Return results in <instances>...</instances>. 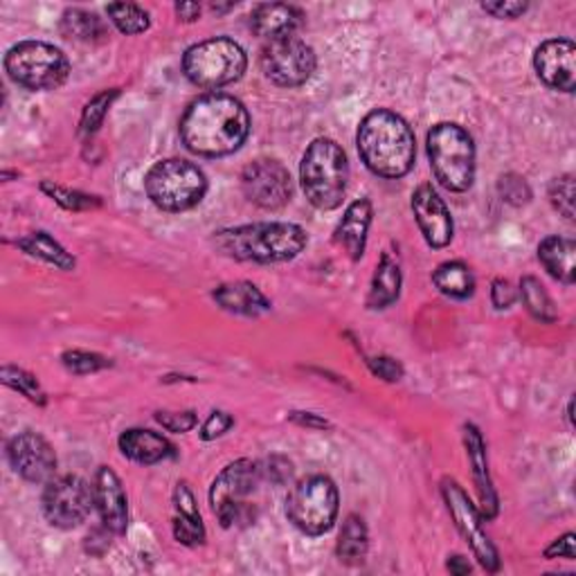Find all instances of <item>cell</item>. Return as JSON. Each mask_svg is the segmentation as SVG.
I'll return each instance as SVG.
<instances>
[{
	"label": "cell",
	"mask_w": 576,
	"mask_h": 576,
	"mask_svg": "<svg viewBox=\"0 0 576 576\" xmlns=\"http://www.w3.org/2000/svg\"><path fill=\"white\" fill-rule=\"evenodd\" d=\"M432 284L439 289V293L453 300H469L475 293V275L471 266L460 260L439 264L432 273Z\"/></svg>",
	"instance_id": "83f0119b"
},
{
	"label": "cell",
	"mask_w": 576,
	"mask_h": 576,
	"mask_svg": "<svg viewBox=\"0 0 576 576\" xmlns=\"http://www.w3.org/2000/svg\"><path fill=\"white\" fill-rule=\"evenodd\" d=\"M117 446L126 460L143 467H151L176 455V448L167 437L147 428L124 430L117 439Z\"/></svg>",
	"instance_id": "44dd1931"
},
{
	"label": "cell",
	"mask_w": 576,
	"mask_h": 576,
	"mask_svg": "<svg viewBox=\"0 0 576 576\" xmlns=\"http://www.w3.org/2000/svg\"><path fill=\"white\" fill-rule=\"evenodd\" d=\"M232 426H234V417H232V415H228V412H223V410H214V412L206 419V423L201 426V439H203V441H212V439L226 434Z\"/></svg>",
	"instance_id": "b9f144b4"
},
{
	"label": "cell",
	"mask_w": 576,
	"mask_h": 576,
	"mask_svg": "<svg viewBox=\"0 0 576 576\" xmlns=\"http://www.w3.org/2000/svg\"><path fill=\"white\" fill-rule=\"evenodd\" d=\"M538 80L561 93H574L576 86V45L569 39H547L534 52Z\"/></svg>",
	"instance_id": "e0dca14e"
},
{
	"label": "cell",
	"mask_w": 576,
	"mask_h": 576,
	"mask_svg": "<svg viewBox=\"0 0 576 576\" xmlns=\"http://www.w3.org/2000/svg\"><path fill=\"white\" fill-rule=\"evenodd\" d=\"M106 14H108L111 23L126 36L143 34L151 28L149 12L136 3H111V6H106Z\"/></svg>",
	"instance_id": "d6a6232c"
},
{
	"label": "cell",
	"mask_w": 576,
	"mask_h": 576,
	"mask_svg": "<svg viewBox=\"0 0 576 576\" xmlns=\"http://www.w3.org/2000/svg\"><path fill=\"white\" fill-rule=\"evenodd\" d=\"M300 182L313 208L323 212L336 210L349 182V160L343 147L332 138H315L302 156Z\"/></svg>",
	"instance_id": "277c9868"
},
{
	"label": "cell",
	"mask_w": 576,
	"mask_h": 576,
	"mask_svg": "<svg viewBox=\"0 0 576 576\" xmlns=\"http://www.w3.org/2000/svg\"><path fill=\"white\" fill-rule=\"evenodd\" d=\"M367 549H369V534L365 521L356 514L347 516L336 543L338 561L345 565H360L367 556Z\"/></svg>",
	"instance_id": "f546056e"
},
{
	"label": "cell",
	"mask_w": 576,
	"mask_h": 576,
	"mask_svg": "<svg viewBox=\"0 0 576 576\" xmlns=\"http://www.w3.org/2000/svg\"><path fill=\"white\" fill-rule=\"evenodd\" d=\"M6 71L25 91H54L71 77V59L45 41H21L6 54Z\"/></svg>",
	"instance_id": "ba28073f"
},
{
	"label": "cell",
	"mask_w": 576,
	"mask_h": 576,
	"mask_svg": "<svg viewBox=\"0 0 576 576\" xmlns=\"http://www.w3.org/2000/svg\"><path fill=\"white\" fill-rule=\"evenodd\" d=\"M176 17L185 23H195L201 19V12L203 8L199 3H191V0H185V3H176Z\"/></svg>",
	"instance_id": "bcb514c9"
},
{
	"label": "cell",
	"mask_w": 576,
	"mask_h": 576,
	"mask_svg": "<svg viewBox=\"0 0 576 576\" xmlns=\"http://www.w3.org/2000/svg\"><path fill=\"white\" fill-rule=\"evenodd\" d=\"M401 286H404V275H401L399 262L392 258L390 252H383L376 264L371 284H369L367 308L383 311V308L392 306L401 295Z\"/></svg>",
	"instance_id": "d4e9b609"
},
{
	"label": "cell",
	"mask_w": 576,
	"mask_h": 576,
	"mask_svg": "<svg viewBox=\"0 0 576 576\" xmlns=\"http://www.w3.org/2000/svg\"><path fill=\"white\" fill-rule=\"evenodd\" d=\"M545 558H567V561H574L576 558V536L572 532H567L565 536L556 538L545 549Z\"/></svg>",
	"instance_id": "ee69618b"
},
{
	"label": "cell",
	"mask_w": 576,
	"mask_h": 576,
	"mask_svg": "<svg viewBox=\"0 0 576 576\" xmlns=\"http://www.w3.org/2000/svg\"><path fill=\"white\" fill-rule=\"evenodd\" d=\"M341 511V493L332 478L308 475L286 498L289 521L306 536H323L334 530Z\"/></svg>",
	"instance_id": "9c48e42d"
},
{
	"label": "cell",
	"mask_w": 576,
	"mask_h": 576,
	"mask_svg": "<svg viewBox=\"0 0 576 576\" xmlns=\"http://www.w3.org/2000/svg\"><path fill=\"white\" fill-rule=\"evenodd\" d=\"M262 73L269 82H273L280 88H297L304 86L317 66V59L313 48L297 39H280L264 45L260 56Z\"/></svg>",
	"instance_id": "8fae6325"
},
{
	"label": "cell",
	"mask_w": 576,
	"mask_h": 576,
	"mask_svg": "<svg viewBox=\"0 0 576 576\" xmlns=\"http://www.w3.org/2000/svg\"><path fill=\"white\" fill-rule=\"evenodd\" d=\"M412 212L417 219V226L426 239V243L434 250L446 248L453 241V217L439 191L430 182H421L412 191Z\"/></svg>",
	"instance_id": "2e32d148"
},
{
	"label": "cell",
	"mask_w": 576,
	"mask_h": 576,
	"mask_svg": "<svg viewBox=\"0 0 576 576\" xmlns=\"http://www.w3.org/2000/svg\"><path fill=\"white\" fill-rule=\"evenodd\" d=\"M95 509L104 530L111 534H124L129 530V500H126L122 480L108 467H100L93 480Z\"/></svg>",
	"instance_id": "ac0fdd59"
},
{
	"label": "cell",
	"mask_w": 576,
	"mask_h": 576,
	"mask_svg": "<svg viewBox=\"0 0 576 576\" xmlns=\"http://www.w3.org/2000/svg\"><path fill=\"white\" fill-rule=\"evenodd\" d=\"M430 169L448 191H467L475 180V145L464 126L439 122L428 132Z\"/></svg>",
	"instance_id": "5b68a950"
},
{
	"label": "cell",
	"mask_w": 576,
	"mask_h": 576,
	"mask_svg": "<svg viewBox=\"0 0 576 576\" xmlns=\"http://www.w3.org/2000/svg\"><path fill=\"white\" fill-rule=\"evenodd\" d=\"M61 363L69 371L77 374V376H86V374H95L102 371L106 367H113V360L95 354V352H86V349H69L61 354Z\"/></svg>",
	"instance_id": "d590c367"
},
{
	"label": "cell",
	"mask_w": 576,
	"mask_h": 576,
	"mask_svg": "<svg viewBox=\"0 0 576 576\" xmlns=\"http://www.w3.org/2000/svg\"><path fill=\"white\" fill-rule=\"evenodd\" d=\"M521 300L525 304V308L530 311V315L543 325H552L558 320V311L554 306V300L549 297V293L545 291V286L541 284V280L527 275L521 280Z\"/></svg>",
	"instance_id": "4dcf8cb0"
},
{
	"label": "cell",
	"mask_w": 576,
	"mask_h": 576,
	"mask_svg": "<svg viewBox=\"0 0 576 576\" xmlns=\"http://www.w3.org/2000/svg\"><path fill=\"white\" fill-rule=\"evenodd\" d=\"M119 97V88H108V91H100L95 97H91L82 111L80 117V136L82 138H93L113 106V102Z\"/></svg>",
	"instance_id": "836d02e7"
},
{
	"label": "cell",
	"mask_w": 576,
	"mask_h": 576,
	"mask_svg": "<svg viewBox=\"0 0 576 576\" xmlns=\"http://www.w3.org/2000/svg\"><path fill=\"white\" fill-rule=\"evenodd\" d=\"M371 217H374L371 201L358 199L347 208L345 217L334 230V243L349 254L352 262H360V258L365 254Z\"/></svg>",
	"instance_id": "7402d4cb"
},
{
	"label": "cell",
	"mask_w": 576,
	"mask_h": 576,
	"mask_svg": "<svg viewBox=\"0 0 576 576\" xmlns=\"http://www.w3.org/2000/svg\"><path fill=\"white\" fill-rule=\"evenodd\" d=\"M248 69L245 50L228 39L214 36L187 48L182 54V73L185 77L206 91H219L230 86L243 77Z\"/></svg>",
	"instance_id": "52a82bcc"
},
{
	"label": "cell",
	"mask_w": 576,
	"mask_h": 576,
	"mask_svg": "<svg viewBox=\"0 0 576 576\" xmlns=\"http://www.w3.org/2000/svg\"><path fill=\"white\" fill-rule=\"evenodd\" d=\"M304 12L297 6L289 3H262L254 6L250 14V28L264 41H280L295 36V32L304 25Z\"/></svg>",
	"instance_id": "ffe728a7"
},
{
	"label": "cell",
	"mask_w": 576,
	"mask_h": 576,
	"mask_svg": "<svg viewBox=\"0 0 576 576\" xmlns=\"http://www.w3.org/2000/svg\"><path fill=\"white\" fill-rule=\"evenodd\" d=\"M250 126L252 119L243 102L226 93H208L182 113L180 140L191 154L223 158L243 147Z\"/></svg>",
	"instance_id": "6da1fadb"
},
{
	"label": "cell",
	"mask_w": 576,
	"mask_h": 576,
	"mask_svg": "<svg viewBox=\"0 0 576 576\" xmlns=\"http://www.w3.org/2000/svg\"><path fill=\"white\" fill-rule=\"evenodd\" d=\"M576 243L567 237H545L538 245V260L545 271L561 284L572 286L576 280Z\"/></svg>",
	"instance_id": "484cf974"
},
{
	"label": "cell",
	"mask_w": 576,
	"mask_h": 576,
	"mask_svg": "<svg viewBox=\"0 0 576 576\" xmlns=\"http://www.w3.org/2000/svg\"><path fill=\"white\" fill-rule=\"evenodd\" d=\"M243 197L262 210H282L293 197V180L280 160L260 158L241 171Z\"/></svg>",
	"instance_id": "5bb4252c"
},
{
	"label": "cell",
	"mask_w": 576,
	"mask_h": 576,
	"mask_svg": "<svg viewBox=\"0 0 576 576\" xmlns=\"http://www.w3.org/2000/svg\"><path fill=\"white\" fill-rule=\"evenodd\" d=\"M0 378H3V383L10 390L23 395L28 401H32L41 408L48 404V395L41 388V383L34 374H30L17 365H6L3 369H0Z\"/></svg>",
	"instance_id": "e575fe53"
},
{
	"label": "cell",
	"mask_w": 576,
	"mask_h": 576,
	"mask_svg": "<svg viewBox=\"0 0 576 576\" xmlns=\"http://www.w3.org/2000/svg\"><path fill=\"white\" fill-rule=\"evenodd\" d=\"M480 8L493 19H506V21L521 19L530 10L527 3H516V0H495V3H482Z\"/></svg>",
	"instance_id": "60d3db41"
},
{
	"label": "cell",
	"mask_w": 576,
	"mask_h": 576,
	"mask_svg": "<svg viewBox=\"0 0 576 576\" xmlns=\"http://www.w3.org/2000/svg\"><path fill=\"white\" fill-rule=\"evenodd\" d=\"M212 300L228 313L243 317H260L273 308L271 300L252 282H230L212 291Z\"/></svg>",
	"instance_id": "cb8c5ba5"
},
{
	"label": "cell",
	"mask_w": 576,
	"mask_h": 576,
	"mask_svg": "<svg viewBox=\"0 0 576 576\" xmlns=\"http://www.w3.org/2000/svg\"><path fill=\"white\" fill-rule=\"evenodd\" d=\"M498 191H500L502 201H506L509 206H514V208H523V206H527L532 201V187L519 174L500 176Z\"/></svg>",
	"instance_id": "74e56055"
},
{
	"label": "cell",
	"mask_w": 576,
	"mask_h": 576,
	"mask_svg": "<svg viewBox=\"0 0 576 576\" xmlns=\"http://www.w3.org/2000/svg\"><path fill=\"white\" fill-rule=\"evenodd\" d=\"M145 191L158 210L178 214L197 208L206 199L208 176L195 163L167 158L147 171Z\"/></svg>",
	"instance_id": "8992f818"
},
{
	"label": "cell",
	"mask_w": 576,
	"mask_h": 576,
	"mask_svg": "<svg viewBox=\"0 0 576 576\" xmlns=\"http://www.w3.org/2000/svg\"><path fill=\"white\" fill-rule=\"evenodd\" d=\"M17 248H21L25 254H30V258L41 260V262H45V264H50L59 271L69 273V271H75V266H77L73 254L66 248H63L54 237H50L43 230L17 239Z\"/></svg>",
	"instance_id": "4316f807"
},
{
	"label": "cell",
	"mask_w": 576,
	"mask_h": 576,
	"mask_svg": "<svg viewBox=\"0 0 576 576\" xmlns=\"http://www.w3.org/2000/svg\"><path fill=\"white\" fill-rule=\"evenodd\" d=\"M95 506L93 486L80 475H61L45 482L41 498L43 516L52 527L75 530L91 516Z\"/></svg>",
	"instance_id": "30bf717a"
},
{
	"label": "cell",
	"mask_w": 576,
	"mask_h": 576,
	"mask_svg": "<svg viewBox=\"0 0 576 576\" xmlns=\"http://www.w3.org/2000/svg\"><path fill=\"white\" fill-rule=\"evenodd\" d=\"M289 421H293L295 426H302V428H311V430H329L332 428V423L325 419V417H320V415H315V412H291L289 415Z\"/></svg>",
	"instance_id": "f6af8a7d"
},
{
	"label": "cell",
	"mask_w": 576,
	"mask_h": 576,
	"mask_svg": "<svg viewBox=\"0 0 576 576\" xmlns=\"http://www.w3.org/2000/svg\"><path fill=\"white\" fill-rule=\"evenodd\" d=\"M280 464V458H271V462H269V478L275 482V484H284L289 478H291V473H293V467H291V462L289 460H282V467H277Z\"/></svg>",
	"instance_id": "7dc6e473"
},
{
	"label": "cell",
	"mask_w": 576,
	"mask_h": 576,
	"mask_svg": "<svg viewBox=\"0 0 576 576\" xmlns=\"http://www.w3.org/2000/svg\"><path fill=\"white\" fill-rule=\"evenodd\" d=\"M8 462L25 482L43 484L56 473V453L45 437L25 430L8 441Z\"/></svg>",
	"instance_id": "9a60e30c"
},
{
	"label": "cell",
	"mask_w": 576,
	"mask_h": 576,
	"mask_svg": "<svg viewBox=\"0 0 576 576\" xmlns=\"http://www.w3.org/2000/svg\"><path fill=\"white\" fill-rule=\"evenodd\" d=\"M464 446H467L469 464H471V471H473V482H475L478 498H480V516L491 521V519L498 516V509H500L498 506V493H495L493 480L489 475L484 437L473 423L464 426Z\"/></svg>",
	"instance_id": "d6986e66"
},
{
	"label": "cell",
	"mask_w": 576,
	"mask_h": 576,
	"mask_svg": "<svg viewBox=\"0 0 576 576\" xmlns=\"http://www.w3.org/2000/svg\"><path fill=\"white\" fill-rule=\"evenodd\" d=\"M516 300H519V291L514 289V284H511L509 280H502V277L493 280V284H491V302H493V306L498 311L511 308V306L516 304Z\"/></svg>",
	"instance_id": "7bdbcfd3"
},
{
	"label": "cell",
	"mask_w": 576,
	"mask_h": 576,
	"mask_svg": "<svg viewBox=\"0 0 576 576\" xmlns=\"http://www.w3.org/2000/svg\"><path fill=\"white\" fill-rule=\"evenodd\" d=\"M156 421L167 430V432H176V434H182V432H189L191 428H195L199 423V417L197 412L191 410H182V412H156Z\"/></svg>",
	"instance_id": "f35d334b"
},
{
	"label": "cell",
	"mask_w": 576,
	"mask_h": 576,
	"mask_svg": "<svg viewBox=\"0 0 576 576\" xmlns=\"http://www.w3.org/2000/svg\"><path fill=\"white\" fill-rule=\"evenodd\" d=\"M356 145L365 167L383 178H404L417 160L415 132L388 108H376L363 117Z\"/></svg>",
	"instance_id": "7a4b0ae2"
},
{
	"label": "cell",
	"mask_w": 576,
	"mask_h": 576,
	"mask_svg": "<svg viewBox=\"0 0 576 576\" xmlns=\"http://www.w3.org/2000/svg\"><path fill=\"white\" fill-rule=\"evenodd\" d=\"M41 191H45V195L56 206H61L63 210H69V212H91V210H100L104 206V201L95 195H86V191H80V189L54 185L52 180H43Z\"/></svg>",
	"instance_id": "1f68e13d"
},
{
	"label": "cell",
	"mask_w": 576,
	"mask_h": 576,
	"mask_svg": "<svg viewBox=\"0 0 576 576\" xmlns=\"http://www.w3.org/2000/svg\"><path fill=\"white\" fill-rule=\"evenodd\" d=\"M441 495L446 500L448 514L453 516L458 532L467 538V543L471 545L480 565L486 572H498L500 569V556H498L495 545L491 543V538L486 536V532L482 527L484 519L480 516V509L469 500L467 491L451 478H446L441 482Z\"/></svg>",
	"instance_id": "4fadbf2b"
},
{
	"label": "cell",
	"mask_w": 576,
	"mask_h": 576,
	"mask_svg": "<svg viewBox=\"0 0 576 576\" xmlns=\"http://www.w3.org/2000/svg\"><path fill=\"white\" fill-rule=\"evenodd\" d=\"M61 34L82 43H100L108 36V28L95 12L71 8L61 17Z\"/></svg>",
	"instance_id": "f1b7e54d"
},
{
	"label": "cell",
	"mask_w": 576,
	"mask_h": 576,
	"mask_svg": "<svg viewBox=\"0 0 576 576\" xmlns=\"http://www.w3.org/2000/svg\"><path fill=\"white\" fill-rule=\"evenodd\" d=\"M549 203L554 206V210L565 219V221H574V176L572 174H563L556 176L549 182L547 189Z\"/></svg>",
	"instance_id": "8d00e7d4"
},
{
	"label": "cell",
	"mask_w": 576,
	"mask_h": 576,
	"mask_svg": "<svg viewBox=\"0 0 576 576\" xmlns=\"http://www.w3.org/2000/svg\"><path fill=\"white\" fill-rule=\"evenodd\" d=\"M262 480V467L252 460H237L228 464L210 489V504L221 523V527H232L241 521L245 498Z\"/></svg>",
	"instance_id": "7c38bea8"
},
{
	"label": "cell",
	"mask_w": 576,
	"mask_h": 576,
	"mask_svg": "<svg viewBox=\"0 0 576 576\" xmlns=\"http://www.w3.org/2000/svg\"><path fill=\"white\" fill-rule=\"evenodd\" d=\"M217 248L237 262L282 264L295 260L306 248L308 234L302 226L286 221L248 223L214 232Z\"/></svg>",
	"instance_id": "3957f363"
},
{
	"label": "cell",
	"mask_w": 576,
	"mask_h": 576,
	"mask_svg": "<svg viewBox=\"0 0 576 576\" xmlns=\"http://www.w3.org/2000/svg\"><path fill=\"white\" fill-rule=\"evenodd\" d=\"M448 569L462 576V574L471 572V565L464 561V556H451V558H448Z\"/></svg>",
	"instance_id": "c3c4849f"
},
{
	"label": "cell",
	"mask_w": 576,
	"mask_h": 576,
	"mask_svg": "<svg viewBox=\"0 0 576 576\" xmlns=\"http://www.w3.org/2000/svg\"><path fill=\"white\" fill-rule=\"evenodd\" d=\"M174 538L185 545V547H199L206 541V527H203V519L201 511L195 498V491L189 489L187 482H178L176 491H174Z\"/></svg>",
	"instance_id": "603a6c76"
},
{
	"label": "cell",
	"mask_w": 576,
	"mask_h": 576,
	"mask_svg": "<svg viewBox=\"0 0 576 576\" xmlns=\"http://www.w3.org/2000/svg\"><path fill=\"white\" fill-rule=\"evenodd\" d=\"M371 374H376L378 378L388 380V383H397L404 378V365L397 360V358H390V356H376V358H369L367 360Z\"/></svg>",
	"instance_id": "ab89813d"
}]
</instances>
